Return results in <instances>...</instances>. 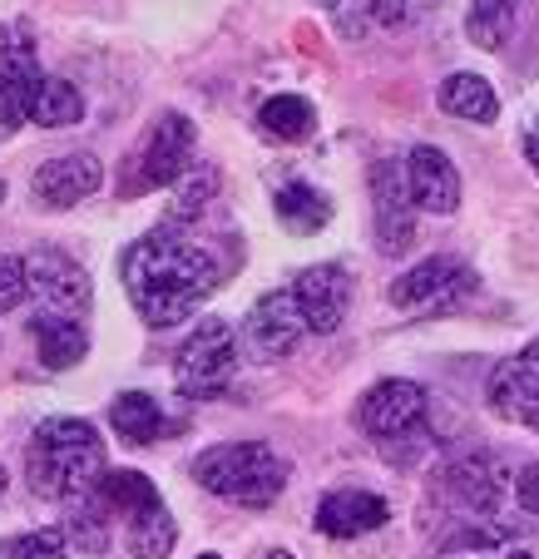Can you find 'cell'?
Wrapping results in <instances>:
<instances>
[{
	"label": "cell",
	"instance_id": "obj_1",
	"mask_svg": "<svg viewBox=\"0 0 539 559\" xmlns=\"http://www.w3.org/2000/svg\"><path fill=\"white\" fill-rule=\"evenodd\" d=\"M119 277H124L129 302L148 328H173V322H189L208 302L223 273L208 248L193 243L183 228L164 223V228L144 233L139 243L124 248Z\"/></svg>",
	"mask_w": 539,
	"mask_h": 559
},
{
	"label": "cell",
	"instance_id": "obj_2",
	"mask_svg": "<svg viewBox=\"0 0 539 559\" xmlns=\"http://www.w3.org/2000/svg\"><path fill=\"white\" fill-rule=\"evenodd\" d=\"M105 475V441L80 416H50L31 431L25 445V480L40 500H80Z\"/></svg>",
	"mask_w": 539,
	"mask_h": 559
},
{
	"label": "cell",
	"instance_id": "obj_3",
	"mask_svg": "<svg viewBox=\"0 0 539 559\" xmlns=\"http://www.w3.org/2000/svg\"><path fill=\"white\" fill-rule=\"evenodd\" d=\"M193 480L208 496L228 500L243 510H263L283 496L287 486V461L263 441H228V445H208L193 461Z\"/></svg>",
	"mask_w": 539,
	"mask_h": 559
},
{
	"label": "cell",
	"instance_id": "obj_4",
	"mask_svg": "<svg viewBox=\"0 0 539 559\" xmlns=\"http://www.w3.org/2000/svg\"><path fill=\"white\" fill-rule=\"evenodd\" d=\"M193 164V119L169 109L148 124V134L134 144V154L124 158L119 174V199H144L154 189H169L189 174Z\"/></svg>",
	"mask_w": 539,
	"mask_h": 559
},
{
	"label": "cell",
	"instance_id": "obj_5",
	"mask_svg": "<svg viewBox=\"0 0 539 559\" xmlns=\"http://www.w3.org/2000/svg\"><path fill=\"white\" fill-rule=\"evenodd\" d=\"M233 371H238L233 322L208 317V322L193 328V337L183 342L179 357H173V386H179V396H189V402H213V396H223V391L233 386Z\"/></svg>",
	"mask_w": 539,
	"mask_h": 559
},
{
	"label": "cell",
	"instance_id": "obj_6",
	"mask_svg": "<svg viewBox=\"0 0 539 559\" xmlns=\"http://www.w3.org/2000/svg\"><path fill=\"white\" fill-rule=\"evenodd\" d=\"M470 293H476V273L455 258H426L386 287L392 307L406 317H445L455 307H466Z\"/></svg>",
	"mask_w": 539,
	"mask_h": 559
},
{
	"label": "cell",
	"instance_id": "obj_7",
	"mask_svg": "<svg viewBox=\"0 0 539 559\" xmlns=\"http://www.w3.org/2000/svg\"><path fill=\"white\" fill-rule=\"evenodd\" d=\"M421 421H426V391L416 386V381H402V377L376 381L357 406V426L381 445L416 436Z\"/></svg>",
	"mask_w": 539,
	"mask_h": 559
},
{
	"label": "cell",
	"instance_id": "obj_8",
	"mask_svg": "<svg viewBox=\"0 0 539 559\" xmlns=\"http://www.w3.org/2000/svg\"><path fill=\"white\" fill-rule=\"evenodd\" d=\"M441 496L470 520H490L505 500V465L490 451H470L441 471Z\"/></svg>",
	"mask_w": 539,
	"mask_h": 559
},
{
	"label": "cell",
	"instance_id": "obj_9",
	"mask_svg": "<svg viewBox=\"0 0 539 559\" xmlns=\"http://www.w3.org/2000/svg\"><path fill=\"white\" fill-rule=\"evenodd\" d=\"M371 199H376V248L386 258L406 253L416 238V203H411V183H406V164L381 158L371 169Z\"/></svg>",
	"mask_w": 539,
	"mask_h": 559
},
{
	"label": "cell",
	"instance_id": "obj_10",
	"mask_svg": "<svg viewBox=\"0 0 539 559\" xmlns=\"http://www.w3.org/2000/svg\"><path fill=\"white\" fill-rule=\"evenodd\" d=\"M31 273V293L40 297V312H60V317H85L89 312V273L74 263L60 248H35L25 258Z\"/></svg>",
	"mask_w": 539,
	"mask_h": 559
},
{
	"label": "cell",
	"instance_id": "obj_11",
	"mask_svg": "<svg viewBox=\"0 0 539 559\" xmlns=\"http://www.w3.org/2000/svg\"><path fill=\"white\" fill-rule=\"evenodd\" d=\"M490 412L505 416L510 426H529L539 431V342L515 357H505L495 371H490Z\"/></svg>",
	"mask_w": 539,
	"mask_h": 559
},
{
	"label": "cell",
	"instance_id": "obj_12",
	"mask_svg": "<svg viewBox=\"0 0 539 559\" xmlns=\"http://www.w3.org/2000/svg\"><path fill=\"white\" fill-rule=\"evenodd\" d=\"M307 337V317L297 307V293L283 287V293H267L263 302L248 312V347L263 361H277L287 352H297V342Z\"/></svg>",
	"mask_w": 539,
	"mask_h": 559
},
{
	"label": "cell",
	"instance_id": "obj_13",
	"mask_svg": "<svg viewBox=\"0 0 539 559\" xmlns=\"http://www.w3.org/2000/svg\"><path fill=\"white\" fill-rule=\"evenodd\" d=\"M292 293L307 317V332H322V337H327V332L342 328V317H347V307H351V277H347V267H337V263H318L297 277Z\"/></svg>",
	"mask_w": 539,
	"mask_h": 559
},
{
	"label": "cell",
	"instance_id": "obj_14",
	"mask_svg": "<svg viewBox=\"0 0 539 559\" xmlns=\"http://www.w3.org/2000/svg\"><path fill=\"white\" fill-rule=\"evenodd\" d=\"M99 183H105V169H99L95 154H60L31 174V193L40 209H74V203H85Z\"/></svg>",
	"mask_w": 539,
	"mask_h": 559
},
{
	"label": "cell",
	"instance_id": "obj_15",
	"mask_svg": "<svg viewBox=\"0 0 539 559\" xmlns=\"http://www.w3.org/2000/svg\"><path fill=\"white\" fill-rule=\"evenodd\" d=\"M40 85H45V74L35 64L31 45H11V50L0 55V139H11L35 115Z\"/></svg>",
	"mask_w": 539,
	"mask_h": 559
},
{
	"label": "cell",
	"instance_id": "obj_16",
	"mask_svg": "<svg viewBox=\"0 0 539 559\" xmlns=\"http://www.w3.org/2000/svg\"><path fill=\"white\" fill-rule=\"evenodd\" d=\"M406 183H411V203L426 213H455L460 209V174L435 144H416L406 154Z\"/></svg>",
	"mask_w": 539,
	"mask_h": 559
},
{
	"label": "cell",
	"instance_id": "obj_17",
	"mask_svg": "<svg viewBox=\"0 0 539 559\" xmlns=\"http://www.w3.org/2000/svg\"><path fill=\"white\" fill-rule=\"evenodd\" d=\"M392 520V506L371 490H332V496L318 500V535L327 539H357V535H371Z\"/></svg>",
	"mask_w": 539,
	"mask_h": 559
},
{
	"label": "cell",
	"instance_id": "obj_18",
	"mask_svg": "<svg viewBox=\"0 0 539 559\" xmlns=\"http://www.w3.org/2000/svg\"><path fill=\"white\" fill-rule=\"evenodd\" d=\"M435 559H535V549L495 520H466L435 545Z\"/></svg>",
	"mask_w": 539,
	"mask_h": 559
},
{
	"label": "cell",
	"instance_id": "obj_19",
	"mask_svg": "<svg viewBox=\"0 0 539 559\" xmlns=\"http://www.w3.org/2000/svg\"><path fill=\"white\" fill-rule=\"evenodd\" d=\"M332 21L347 35H371V31H402V25L421 21L435 0H327Z\"/></svg>",
	"mask_w": 539,
	"mask_h": 559
},
{
	"label": "cell",
	"instance_id": "obj_20",
	"mask_svg": "<svg viewBox=\"0 0 539 559\" xmlns=\"http://www.w3.org/2000/svg\"><path fill=\"white\" fill-rule=\"evenodd\" d=\"M31 337H35V347H40V361L50 371L80 367V361H85V352H89V332H85V322H80V317L35 312Z\"/></svg>",
	"mask_w": 539,
	"mask_h": 559
},
{
	"label": "cell",
	"instance_id": "obj_21",
	"mask_svg": "<svg viewBox=\"0 0 539 559\" xmlns=\"http://www.w3.org/2000/svg\"><path fill=\"white\" fill-rule=\"evenodd\" d=\"M124 539H129V555L134 559H169L173 545H179V525H173L169 506L154 500V506L134 510L124 520Z\"/></svg>",
	"mask_w": 539,
	"mask_h": 559
},
{
	"label": "cell",
	"instance_id": "obj_22",
	"mask_svg": "<svg viewBox=\"0 0 539 559\" xmlns=\"http://www.w3.org/2000/svg\"><path fill=\"white\" fill-rule=\"evenodd\" d=\"M273 213H277V223H283L287 233L312 238V233L327 228L332 203H327V193H318L312 183H283V189H277V199H273Z\"/></svg>",
	"mask_w": 539,
	"mask_h": 559
},
{
	"label": "cell",
	"instance_id": "obj_23",
	"mask_svg": "<svg viewBox=\"0 0 539 559\" xmlns=\"http://www.w3.org/2000/svg\"><path fill=\"white\" fill-rule=\"evenodd\" d=\"M441 109L455 119H470V124H490V119L500 115V99H495V90H490V80L460 70L441 85Z\"/></svg>",
	"mask_w": 539,
	"mask_h": 559
},
{
	"label": "cell",
	"instance_id": "obj_24",
	"mask_svg": "<svg viewBox=\"0 0 539 559\" xmlns=\"http://www.w3.org/2000/svg\"><path fill=\"white\" fill-rule=\"evenodd\" d=\"M257 129L277 144H302L312 129H318V109L307 105L302 95H273L263 109H257Z\"/></svg>",
	"mask_w": 539,
	"mask_h": 559
},
{
	"label": "cell",
	"instance_id": "obj_25",
	"mask_svg": "<svg viewBox=\"0 0 539 559\" xmlns=\"http://www.w3.org/2000/svg\"><path fill=\"white\" fill-rule=\"evenodd\" d=\"M525 5L529 0H476L466 15V35L480 45V50H505Z\"/></svg>",
	"mask_w": 539,
	"mask_h": 559
},
{
	"label": "cell",
	"instance_id": "obj_26",
	"mask_svg": "<svg viewBox=\"0 0 539 559\" xmlns=\"http://www.w3.org/2000/svg\"><path fill=\"white\" fill-rule=\"evenodd\" d=\"M109 421H115V431L124 436L129 445H154L164 436V412L144 391H124V396L109 406Z\"/></svg>",
	"mask_w": 539,
	"mask_h": 559
},
{
	"label": "cell",
	"instance_id": "obj_27",
	"mask_svg": "<svg viewBox=\"0 0 539 559\" xmlns=\"http://www.w3.org/2000/svg\"><path fill=\"white\" fill-rule=\"evenodd\" d=\"M35 124L40 129H70L85 119V95L70 85V80H60V74H50L40 85V95H35Z\"/></svg>",
	"mask_w": 539,
	"mask_h": 559
},
{
	"label": "cell",
	"instance_id": "obj_28",
	"mask_svg": "<svg viewBox=\"0 0 539 559\" xmlns=\"http://www.w3.org/2000/svg\"><path fill=\"white\" fill-rule=\"evenodd\" d=\"M105 515H115V510L99 500V490H89L85 496V506L70 515V525H64V535L74 539L80 549H89V555H105L109 549V520Z\"/></svg>",
	"mask_w": 539,
	"mask_h": 559
},
{
	"label": "cell",
	"instance_id": "obj_29",
	"mask_svg": "<svg viewBox=\"0 0 539 559\" xmlns=\"http://www.w3.org/2000/svg\"><path fill=\"white\" fill-rule=\"evenodd\" d=\"M64 530L45 525V530H25V535L0 539V559H64Z\"/></svg>",
	"mask_w": 539,
	"mask_h": 559
},
{
	"label": "cell",
	"instance_id": "obj_30",
	"mask_svg": "<svg viewBox=\"0 0 539 559\" xmlns=\"http://www.w3.org/2000/svg\"><path fill=\"white\" fill-rule=\"evenodd\" d=\"M31 297V273H25V258L5 253L0 248V317L15 312V307Z\"/></svg>",
	"mask_w": 539,
	"mask_h": 559
},
{
	"label": "cell",
	"instance_id": "obj_31",
	"mask_svg": "<svg viewBox=\"0 0 539 559\" xmlns=\"http://www.w3.org/2000/svg\"><path fill=\"white\" fill-rule=\"evenodd\" d=\"M515 500L529 510V515H539V461L515 475Z\"/></svg>",
	"mask_w": 539,
	"mask_h": 559
},
{
	"label": "cell",
	"instance_id": "obj_32",
	"mask_svg": "<svg viewBox=\"0 0 539 559\" xmlns=\"http://www.w3.org/2000/svg\"><path fill=\"white\" fill-rule=\"evenodd\" d=\"M525 158L535 164V174H539V119L525 129Z\"/></svg>",
	"mask_w": 539,
	"mask_h": 559
},
{
	"label": "cell",
	"instance_id": "obj_33",
	"mask_svg": "<svg viewBox=\"0 0 539 559\" xmlns=\"http://www.w3.org/2000/svg\"><path fill=\"white\" fill-rule=\"evenodd\" d=\"M263 559H297V555H287V549H267Z\"/></svg>",
	"mask_w": 539,
	"mask_h": 559
},
{
	"label": "cell",
	"instance_id": "obj_34",
	"mask_svg": "<svg viewBox=\"0 0 539 559\" xmlns=\"http://www.w3.org/2000/svg\"><path fill=\"white\" fill-rule=\"evenodd\" d=\"M0 496H5V471H0Z\"/></svg>",
	"mask_w": 539,
	"mask_h": 559
},
{
	"label": "cell",
	"instance_id": "obj_35",
	"mask_svg": "<svg viewBox=\"0 0 539 559\" xmlns=\"http://www.w3.org/2000/svg\"><path fill=\"white\" fill-rule=\"evenodd\" d=\"M199 559H218V555H199Z\"/></svg>",
	"mask_w": 539,
	"mask_h": 559
}]
</instances>
